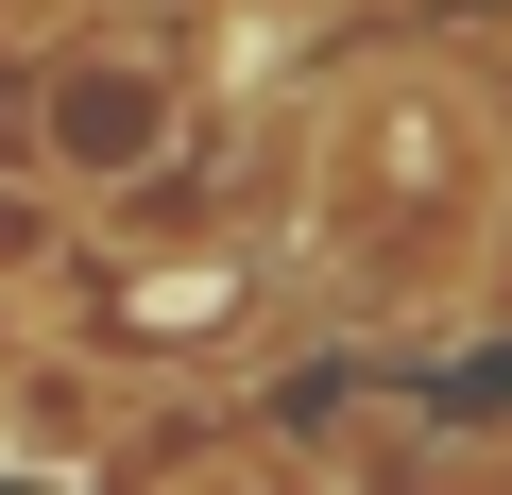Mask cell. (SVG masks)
Returning a JSON list of instances; mask_svg holds the SVG:
<instances>
[{
    "label": "cell",
    "mask_w": 512,
    "mask_h": 495,
    "mask_svg": "<svg viewBox=\"0 0 512 495\" xmlns=\"http://www.w3.org/2000/svg\"><path fill=\"white\" fill-rule=\"evenodd\" d=\"M291 308L308 342H495L512 325V103L478 86V52L376 35L291 103Z\"/></svg>",
    "instance_id": "1"
},
{
    "label": "cell",
    "mask_w": 512,
    "mask_h": 495,
    "mask_svg": "<svg viewBox=\"0 0 512 495\" xmlns=\"http://www.w3.org/2000/svg\"><path fill=\"white\" fill-rule=\"evenodd\" d=\"M154 427V393L86 342V325H35V342H0V444L52 461V478H103L120 444Z\"/></svg>",
    "instance_id": "2"
},
{
    "label": "cell",
    "mask_w": 512,
    "mask_h": 495,
    "mask_svg": "<svg viewBox=\"0 0 512 495\" xmlns=\"http://www.w3.org/2000/svg\"><path fill=\"white\" fill-rule=\"evenodd\" d=\"M103 495H325V444H274V427H239V410H154Z\"/></svg>",
    "instance_id": "3"
},
{
    "label": "cell",
    "mask_w": 512,
    "mask_h": 495,
    "mask_svg": "<svg viewBox=\"0 0 512 495\" xmlns=\"http://www.w3.org/2000/svg\"><path fill=\"white\" fill-rule=\"evenodd\" d=\"M461 52H478V86L512 103V0H478V35H461Z\"/></svg>",
    "instance_id": "4"
}]
</instances>
